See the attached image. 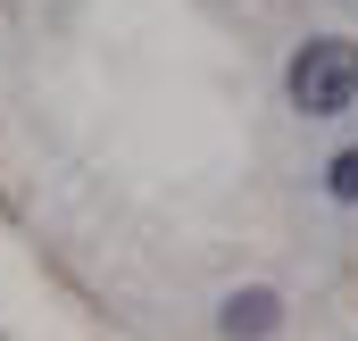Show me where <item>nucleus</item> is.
Returning a JSON list of instances; mask_svg holds the SVG:
<instances>
[{"instance_id": "2", "label": "nucleus", "mask_w": 358, "mask_h": 341, "mask_svg": "<svg viewBox=\"0 0 358 341\" xmlns=\"http://www.w3.org/2000/svg\"><path fill=\"white\" fill-rule=\"evenodd\" d=\"M283 325V300H275L267 283H250V291H225V308H217V333L225 341H267Z\"/></svg>"}, {"instance_id": "3", "label": "nucleus", "mask_w": 358, "mask_h": 341, "mask_svg": "<svg viewBox=\"0 0 358 341\" xmlns=\"http://www.w3.org/2000/svg\"><path fill=\"white\" fill-rule=\"evenodd\" d=\"M325 191H334L342 208H358V150H334V167H325Z\"/></svg>"}, {"instance_id": "1", "label": "nucleus", "mask_w": 358, "mask_h": 341, "mask_svg": "<svg viewBox=\"0 0 358 341\" xmlns=\"http://www.w3.org/2000/svg\"><path fill=\"white\" fill-rule=\"evenodd\" d=\"M283 92H292L300 117H342V108H358V42L308 34L292 50V67H283Z\"/></svg>"}]
</instances>
